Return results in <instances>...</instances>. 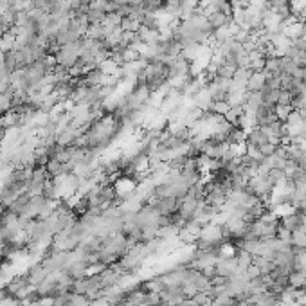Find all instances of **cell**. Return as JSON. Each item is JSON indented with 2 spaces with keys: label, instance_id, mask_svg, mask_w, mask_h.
Returning <instances> with one entry per match:
<instances>
[{
  "label": "cell",
  "instance_id": "obj_1",
  "mask_svg": "<svg viewBox=\"0 0 306 306\" xmlns=\"http://www.w3.org/2000/svg\"><path fill=\"white\" fill-rule=\"evenodd\" d=\"M80 40L76 42V44H69V45H63V47L58 49V52L54 54L56 65L71 69L76 61L80 60V54H81V42Z\"/></svg>",
  "mask_w": 306,
  "mask_h": 306
},
{
  "label": "cell",
  "instance_id": "obj_2",
  "mask_svg": "<svg viewBox=\"0 0 306 306\" xmlns=\"http://www.w3.org/2000/svg\"><path fill=\"white\" fill-rule=\"evenodd\" d=\"M51 179L45 169V166H38L32 169V175L29 179V184H27V193H31L32 196L35 195H42V191H44V186L45 182Z\"/></svg>",
  "mask_w": 306,
  "mask_h": 306
},
{
  "label": "cell",
  "instance_id": "obj_3",
  "mask_svg": "<svg viewBox=\"0 0 306 306\" xmlns=\"http://www.w3.org/2000/svg\"><path fill=\"white\" fill-rule=\"evenodd\" d=\"M236 71H238V65H236L231 58H227V56H218V67H216L215 76L223 78V80H232Z\"/></svg>",
  "mask_w": 306,
  "mask_h": 306
},
{
  "label": "cell",
  "instance_id": "obj_4",
  "mask_svg": "<svg viewBox=\"0 0 306 306\" xmlns=\"http://www.w3.org/2000/svg\"><path fill=\"white\" fill-rule=\"evenodd\" d=\"M278 121L276 117V107H266V105H259L256 108V126H268L270 123Z\"/></svg>",
  "mask_w": 306,
  "mask_h": 306
},
{
  "label": "cell",
  "instance_id": "obj_5",
  "mask_svg": "<svg viewBox=\"0 0 306 306\" xmlns=\"http://www.w3.org/2000/svg\"><path fill=\"white\" fill-rule=\"evenodd\" d=\"M182 2L184 0H162V11L173 20H182Z\"/></svg>",
  "mask_w": 306,
  "mask_h": 306
},
{
  "label": "cell",
  "instance_id": "obj_6",
  "mask_svg": "<svg viewBox=\"0 0 306 306\" xmlns=\"http://www.w3.org/2000/svg\"><path fill=\"white\" fill-rule=\"evenodd\" d=\"M25 276H27L29 283L36 286V285H40V283L47 278L49 272L45 270V266L42 265V263H35V265H31L27 270H25Z\"/></svg>",
  "mask_w": 306,
  "mask_h": 306
},
{
  "label": "cell",
  "instance_id": "obj_7",
  "mask_svg": "<svg viewBox=\"0 0 306 306\" xmlns=\"http://www.w3.org/2000/svg\"><path fill=\"white\" fill-rule=\"evenodd\" d=\"M105 72L101 71L99 67H92L85 72L83 76V85H88V87H101L105 81Z\"/></svg>",
  "mask_w": 306,
  "mask_h": 306
},
{
  "label": "cell",
  "instance_id": "obj_8",
  "mask_svg": "<svg viewBox=\"0 0 306 306\" xmlns=\"http://www.w3.org/2000/svg\"><path fill=\"white\" fill-rule=\"evenodd\" d=\"M141 38V42H143L144 45H148V47H153V45H157L160 42V38H162V32L160 31H155V29H146V27H141V31L137 32Z\"/></svg>",
  "mask_w": 306,
  "mask_h": 306
},
{
  "label": "cell",
  "instance_id": "obj_9",
  "mask_svg": "<svg viewBox=\"0 0 306 306\" xmlns=\"http://www.w3.org/2000/svg\"><path fill=\"white\" fill-rule=\"evenodd\" d=\"M207 20H209V24H211L213 31H216V29H222V27H227V25H231L232 16L225 15V13H220V11H213L211 15L207 16Z\"/></svg>",
  "mask_w": 306,
  "mask_h": 306
},
{
  "label": "cell",
  "instance_id": "obj_10",
  "mask_svg": "<svg viewBox=\"0 0 306 306\" xmlns=\"http://www.w3.org/2000/svg\"><path fill=\"white\" fill-rule=\"evenodd\" d=\"M265 80H266L265 72H252L249 76V80H247L245 88L251 92H261L263 87H265Z\"/></svg>",
  "mask_w": 306,
  "mask_h": 306
},
{
  "label": "cell",
  "instance_id": "obj_11",
  "mask_svg": "<svg viewBox=\"0 0 306 306\" xmlns=\"http://www.w3.org/2000/svg\"><path fill=\"white\" fill-rule=\"evenodd\" d=\"M31 193H27V191H25V193H22L20 196H18V198L15 200V202L11 203V206L8 207V211L9 213H13V215H16V216H20L22 213H24V209H25V206H27L29 203V200H31Z\"/></svg>",
  "mask_w": 306,
  "mask_h": 306
},
{
  "label": "cell",
  "instance_id": "obj_12",
  "mask_svg": "<svg viewBox=\"0 0 306 306\" xmlns=\"http://www.w3.org/2000/svg\"><path fill=\"white\" fill-rule=\"evenodd\" d=\"M13 94H15L13 85L8 88V92H2V94H0V117L13 110Z\"/></svg>",
  "mask_w": 306,
  "mask_h": 306
},
{
  "label": "cell",
  "instance_id": "obj_13",
  "mask_svg": "<svg viewBox=\"0 0 306 306\" xmlns=\"http://www.w3.org/2000/svg\"><path fill=\"white\" fill-rule=\"evenodd\" d=\"M265 177H266V180H268V184H270L272 187L279 186V184H283L286 180V173H285V169H283V167H270Z\"/></svg>",
  "mask_w": 306,
  "mask_h": 306
},
{
  "label": "cell",
  "instance_id": "obj_14",
  "mask_svg": "<svg viewBox=\"0 0 306 306\" xmlns=\"http://www.w3.org/2000/svg\"><path fill=\"white\" fill-rule=\"evenodd\" d=\"M261 94V99H263V105H266V107H278L279 103V94H281V90H270V88L263 87V90L259 92Z\"/></svg>",
  "mask_w": 306,
  "mask_h": 306
},
{
  "label": "cell",
  "instance_id": "obj_15",
  "mask_svg": "<svg viewBox=\"0 0 306 306\" xmlns=\"http://www.w3.org/2000/svg\"><path fill=\"white\" fill-rule=\"evenodd\" d=\"M45 169H47L51 179H56V177H60L65 173V164H61L60 160H56V159H51L45 164Z\"/></svg>",
  "mask_w": 306,
  "mask_h": 306
},
{
  "label": "cell",
  "instance_id": "obj_16",
  "mask_svg": "<svg viewBox=\"0 0 306 306\" xmlns=\"http://www.w3.org/2000/svg\"><path fill=\"white\" fill-rule=\"evenodd\" d=\"M297 67H299V65L295 63L292 58H288V56L281 54V74L292 76V78H294V74H295V71H297Z\"/></svg>",
  "mask_w": 306,
  "mask_h": 306
},
{
  "label": "cell",
  "instance_id": "obj_17",
  "mask_svg": "<svg viewBox=\"0 0 306 306\" xmlns=\"http://www.w3.org/2000/svg\"><path fill=\"white\" fill-rule=\"evenodd\" d=\"M15 44H16V36L13 35L11 31L4 32V35L0 36V51L2 52H9L11 49H15Z\"/></svg>",
  "mask_w": 306,
  "mask_h": 306
},
{
  "label": "cell",
  "instance_id": "obj_18",
  "mask_svg": "<svg viewBox=\"0 0 306 306\" xmlns=\"http://www.w3.org/2000/svg\"><path fill=\"white\" fill-rule=\"evenodd\" d=\"M121 29L124 32H139L141 31V22L135 18H130V16H124L123 22H121Z\"/></svg>",
  "mask_w": 306,
  "mask_h": 306
},
{
  "label": "cell",
  "instance_id": "obj_19",
  "mask_svg": "<svg viewBox=\"0 0 306 306\" xmlns=\"http://www.w3.org/2000/svg\"><path fill=\"white\" fill-rule=\"evenodd\" d=\"M85 15H87V20L90 22V24H103V22H105V16H107V13L99 11V9L88 8Z\"/></svg>",
  "mask_w": 306,
  "mask_h": 306
},
{
  "label": "cell",
  "instance_id": "obj_20",
  "mask_svg": "<svg viewBox=\"0 0 306 306\" xmlns=\"http://www.w3.org/2000/svg\"><path fill=\"white\" fill-rule=\"evenodd\" d=\"M97 67H99L107 76H114V74H117V71H119V65H117L116 61L112 60V58H107L105 61H101Z\"/></svg>",
  "mask_w": 306,
  "mask_h": 306
},
{
  "label": "cell",
  "instance_id": "obj_21",
  "mask_svg": "<svg viewBox=\"0 0 306 306\" xmlns=\"http://www.w3.org/2000/svg\"><path fill=\"white\" fill-rule=\"evenodd\" d=\"M209 110L215 112L216 116L225 117L227 112L231 110V105L227 103V101H213V105H211V108H209Z\"/></svg>",
  "mask_w": 306,
  "mask_h": 306
},
{
  "label": "cell",
  "instance_id": "obj_22",
  "mask_svg": "<svg viewBox=\"0 0 306 306\" xmlns=\"http://www.w3.org/2000/svg\"><path fill=\"white\" fill-rule=\"evenodd\" d=\"M292 110H294V107H290V105H278V107H276V117H278L281 123H286V119H288V116L292 114Z\"/></svg>",
  "mask_w": 306,
  "mask_h": 306
},
{
  "label": "cell",
  "instance_id": "obj_23",
  "mask_svg": "<svg viewBox=\"0 0 306 306\" xmlns=\"http://www.w3.org/2000/svg\"><path fill=\"white\" fill-rule=\"evenodd\" d=\"M121 22H123V16L116 11V13H108V15L105 16L103 25H108V27H121Z\"/></svg>",
  "mask_w": 306,
  "mask_h": 306
},
{
  "label": "cell",
  "instance_id": "obj_24",
  "mask_svg": "<svg viewBox=\"0 0 306 306\" xmlns=\"http://www.w3.org/2000/svg\"><path fill=\"white\" fill-rule=\"evenodd\" d=\"M292 99H294V94L288 90H281L279 94V103L278 105H290L292 107Z\"/></svg>",
  "mask_w": 306,
  "mask_h": 306
},
{
  "label": "cell",
  "instance_id": "obj_25",
  "mask_svg": "<svg viewBox=\"0 0 306 306\" xmlns=\"http://www.w3.org/2000/svg\"><path fill=\"white\" fill-rule=\"evenodd\" d=\"M110 2H114V4L119 6V8H121V6H126L128 2H130V0H110Z\"/></svg>",
  "mask_w": 306,
  "mask_h": 306
},
{
  "label": "cell",
  "instance_id": "obj_26",
  "mask_svg": "<svg viewBox=\"0 0 306 306\" xmlns=\"http://www.w3.org/2000/svg\"><path fill=\"white\" fill-rule=\"evenodd\" d=\"M2 63H4V52L0 51V65H2Z\"/></svg>",
  "mask_w": 306,
  "mask_h": 306
}]
</instances>
